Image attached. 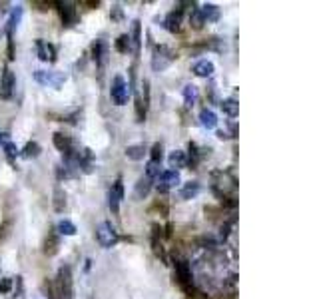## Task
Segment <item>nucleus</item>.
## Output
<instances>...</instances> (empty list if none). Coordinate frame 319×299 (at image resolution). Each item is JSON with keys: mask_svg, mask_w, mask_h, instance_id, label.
<instances>
[{"mask_svg": "<svg viewBox=\"0 0 319 299\" xmlns=\"http://www.w3.org/2000/svg\"><path fill=\"white\" fill-rule=\"evenodd\" d=\"M54 289H56V299H74V280H72L70 265H62L58 269Z\"/></svg>", "mask_w": 319, "mask_h": 299, "instance_id": "nucleus-1", "label": "nucleus"}, {"mask_svg": "<svg viewBox=\"0 0 319 299\" xmlns=\"http://www.w3.org/2000/svg\"><path fill=\"white\" fill-rule=\"evenodd\" d=\"M178 58L176 50H172L169 46H154V52H152V70L154 72H164L169 64Z\"/></svg>", "mask_w": 319, "mask_h": 299, "instance_id": "nucleus-2", "label": "nucleus"}, {"mask_svg": "<svg viewBox=\"0 0 319 299\" xmlns=\"http://www.w3.org/2000/svg\"><path fill=\"white\" fill-rule=\"evenodd\" d=\"M96 242L100 243V247H104V249H110L120 242V233L112 225V222H102L96 227Z\"/></svg>", "mask_w": 319, "mask_h": 299, "instance_id": "nucleus-3", "label": "nucleus"}, {"mask_svg": "<svg viewBox=\"0 0 319 299\" xmlns=\"http://www.w3.org/2000/svg\"><path fill=\"white\" fill-rule=\"evenodd\" d=\"M174 280L178 281V285L189 293L194 289V275H192V265L186 260H178L174 263Z\"/></svg>", "mask_w": 319, "mask_h": 299, "instance_id": "nucleus-4", "label": "nucleus"}, {"mask_svg": "<svg viewBox=\"0 0 319 299\" xmlns=\"http://www.w3.org/2000/svg\"><path fill=\"white\" fill-rule=\"evenodd\" d=\"M211 180H214V191L220 194L222 198L227 196V194H231V191L238 187L236 178H233L229 172H224V169L214 172V174H211Z\"/></svg>", "mask_w": 319, "mask_h": 299, "instance_id": "nucleus-5", "label": "nucleus"}, {"mask_svg": "<svg viewBox=\"0 0 319 299\" xmlns=\"http://www.w3.org/2000/svg\"><path fill=\"white\" fill-rule=\"evenodd\" d=\"M110 98L116 106H124L128 104L130 98V84L124 80V76H114L112 86H110Z\"/></svg>", "mask_w": 319, "mask_h": 299, "instance_id": "nucleus-6", "label": "nucleus"}, {"mask_svg": "<svg viewBox=\"0 0 319 299\" xmlns=\"http://www.w3.org/2000/svg\"><path fill=\"white\" fill-rule=\"evenodd\" d=\"M66 78H68V76L64 74V72H52V70H36V72H34V80H36L38 84L50 86V88H54V90H60V88H62V84L66 82Z\"/></svg>", "mask_w": 319, "mask_h": 299, "instance_id": "nucleus-7", "label": "nucleus"}, {"mask_svg": "<svg viewBox=\"0 0 319 299\" xmlns=\"http://www.w3.org/2000/svg\"><path fill=\"white\" fill-rule=\"evenodd\" d=\"M90 54H92V60L96 62V66L104 68L106 62H108V56H110V46H108V42H106L104 38L94 40L92 46H90Z\"/></svg>", "mask_w": 319, "mask_h": 299, "instance_id": "nucleus-8", "label": "nucleus"}, {"mask_svg": "<svg viewBox=\"0 0 319 299\" xmlns=\"http://www.w3.org/2000/svg\"><path fill=\"white\" fill-rule=\"evenodd\" d=\"M14 86H16V78H14V72L4 68V72L0 76V98L2 100H8L12 92H14Z\"/></svg>", "mask_w": 319, "mask_h": 299, "instance_id": "nucleus-9", "label": "nucleus"}, {"mask_svg": "<svg viewBox=\"0 0 319 299\" xmlns=\"http://www.w3.org/2000/svg\"><path fill=\"white\" fill-rule=\"evenodd\" d=\"M58 10H60V18H62V26H74L78 22V12H76L72 2H56Z\"/></svg>", "mask_w": 319, "mask_h": 299, "instance_id": "nucleus-10", "label": "nucleus"}, {"mask_svg": "<svg viewBox=\"0 0 319 299\" xmlns=\"http://www.w3.org/2000/svg\"><path fill=\"white\" fill-rule=\"evenodd\" d=\"M36 54L42 62H56V46L42 38L36 40Z\"/></svg>", "mask_w": 319, "mask_h": 299, "instance_id": "nucleus-11", "label": "nucleus"}, {"mask_svg": "<svg viewBox=\"0 0 319 299\" xmlns=\"http://www.w3.org/2000/svg\"><path fill=\"white\" fill-rule=\"evenodd\" d=\"M58 251H60V238H58L56 229H50L42 243V253L46 258H54Z\"/></svg>", "mask_w": 319, "mask_h": 299, "instance_id": "nucleus-12", "label": "nucleus"}, {"mask_svg": "<svg viewBox=\"0 0 319 299\" xmlns=\"http://www.w3.org/2000/svg\"><path fill=\"white\" fill-rule=\"evenodd\" d=\"M130 36V50L134 52V56H140V48H142V22L134 20L132 22V34Z\"/></svg>", "mask_w": 319, "mask_h": 299, "instance_id": "nucleus-13", "label": "nucleus"}, {"mask_svg": "<svg viewBox=\"0 0 319 299\" xmlns=\"http://www.w3.org/2000/svg\"><path fill=\"white\" fill-rule=\"evenodd\" d=\"M164 28L172 34H178L182 30V8H176V10L168 12V16L164 18Z\"/></svg>", "mask_w": 319, "mask_h": 299, "instance_id": "nucleus-14", "label": "nucleus"}, {"mask_svg": "<svg viewBox=\"0 0 319 299\" xmlns=\"http://www.w3.org/2000/svg\"><path fill=\"white\" fill-rule=\"evenodd\" d=\"M152 187H154V180L150 178H146V176H142L138 182H136V186H134V200H146L148 196H150Z\"/></svg>", "mask_w": 319, "mask_h": 299, "instance_id": "nucleus-15", "label": "nucleus"}, {"mask_svg": "<svg viewBox=\"0 0 319 299\" xmlns=\"http://www.w3.org/2000/svg\"><path fill=\"white\" fill-rule=\"evenodd\" d=\"M192 72L196 76H200V78H211L214 72H216V66H214V62L211 60H198L194 66H192Z\"/></svg>", "mask_w": 319, "mask_h": 299, "instance_id": "nucleus-16", "label": "nucleus"}, {"mask_svg": "<svg viewBox=\"0 0 319 299\" xmlns=\"http://www.w3.org/2000/svg\"><path fill=\"white\" fill-rule=\"evenodd\" d=\"M66 206H68V196H66L64 187L56 186L54 191H52V207H54L56 213H62L66 209Z\"/></svg>", "mask_w": 319, "mask_h": 299, "instance_id": "nucleus-17", "label": "nucleus"}, {"mask_svg": "<svg viewBox=\"0 0 319 299\" xmlns=\"http://www.w3.org/2000/svg\"><path fill=\"white\" fill-rule=\"evenodd\" d=\"M180 182H182V178H180V172H176V169L162 172V174L158 176V184L166 186L168 189H172V187H176V186H180Z\"/></svg>", "mask_w": 319, "mask_h": 299, "instance_id": "nucleus-18", "label": "nucleus"}, {"mask_svg": "<svg viewBox=\"0 0 319 299\" xmlns=\"http://www.w3.org/2000/svg\"><path fill=\"white\" fill-rule=\"evenodd\" d=\"M200 14H202L204 22H218V20H220V14H222V10H220L218 4L207 2V4H204V6L200 8Z\"/></svg>", "mask_w": 319, "mask_h": 299, "instance_id": "nucleus-19", "label": "nucleus"}, {"mask_svg": "<svg viewBox=\"0 0 319 299\" xmlns=\"http://www.w3.org/2000/svg\"><path fill=\"white\" fill-rule=\"evenodd\" d=\"M52 144H54V148H56L58 152L66 154V152L72 150V138L66 136V134H62V132H56V134L52 136Z\"/></svg>", "mask_w": 319, "mask_h": 299, "instance_id": "nucleus-20", "label": "nucleus"}, {"mask_svg": "<svg viewBox=\"0 0 319 299\" xmlns=\"http://www.w3.org/2000/svg\"><path fill=\"white\" fill-rule=\"evenodd\" d=\"M146 146L144 144H132V146H126L124 150V156L132 160V162H140V160H144V156H146Z\"/></svg>", "mask_w": 319, "mask_h": 299, "instance_id": "nucleus-21", "label": "nucleus"}, {"mask_svg": "<svg viewBox=\"0 0 319 299\" xmlns=\"http://www.w3.org/2000/svg\"><path fill=\"white\" fill-rule=\"evenodd\" d=\"M200 124L206 128V130H214L216 126H218V116L214 110H209V108H204L202 112H200Z\"/></svg>", "mask_w": 319, "mask_h": 299, "instance_id": "nucleus-22", "label": "nucleus"}, {"mask_svg": "<svg viewBox=\"0 0 319 299\" xmlns=\"http://www.w3.org/2000/svg\"><path fill=\"white\" fill-rule=\"evenodd\" d=\"M168 164H169V168H174L176 172H178L180 168H186V152H182V150H174V152H169Z\"/></svg>", "mask_w": 319, "mask_h": 299, "instance_id": "nucleus-23", "label": "nucleus"}, {"mask_svg": "<svg viewBox=\"0 0 319 299\" xmlns=\"http://www.w3.org/2000/svg\"><path fill=\"white\" fill-rule=\"evenodd\" d=\"M182 96H184L186 106L192 108V106L200 100V90H198V86H196V84H186V86H184V90H182Z\"/></svg>", "mask_w": 319, "mask_h": 299, "instance_id": "nucleus-24", "label": "nucleus"}, {"mask_svg": "<svg viewBox=\"0 0 319 299\" xmlns=\"http://www.w3.org/2000/svg\"><path fill=\"white\" fill-rule=\"evenodd\" d=\"M220 108H222V112L225 116H229V118H236L238 114H240V104H238V100L236 98H225L220 102Z\"/></svg>", "mask_w": 319, "mask_h": 299, "instance_id": "nucleus-25", "label": "nucleus"}, {"mask_svg": "<svg viewBox=\"0 0 319 299\" xmlns=\"http://www.w3.org/2000/svg\"><path fill=\"white\" fill-rule=\"evenodd\" d=\"M22 14H24V8H22V6H14V8H12L10 18H8V26H6V34H12V32L18 28L20 20H22Z\"/></svg>", "mask_w": 319, "mask_h": 299, "instance_id": "nucleus-26", "label": "nucleus"}, {"mask_svg": "<svg viewBox=\"0 0 319 299\" xmlns=\"http://www.w3.org/2000/svg\"><path fill=\"white\" fill-rule=\"evenodd\" d=\"M200 191H202L200 182H188V184H184V187L180 189V198L182 200H194Z\"/></svg>", "mask_w": 319, "mask_h": 299, "instance_id": "nucleus-27", "label": "nucleus"}, {"mask_svg": "<svg viewBox=\"0 0 319 299\" xmlns=\"http://www.w3.org/2000/svg\"><path fill=\"white\" fill-rule=\"evenodd\" d=\"M76 231H78V227H76L70 220H62V222H58V225H56V233H60V236H66V238H72V236H76Z\"/></svg>", "mask_w": 319, "mask_h": 299, "instance_id": "nucleus-28", "label": "nucleus"}, {"mask_svg": "<svg viewBox=\"0 0 319 299\" xmlns=\"http://www.w3.org/2000/svg\"><path fill=\"white\" fill-rule=\"evenodd\" d=\"M114 48L120 54H128L130 52V36L128 34H120L116 38V42H114Z\"/></svg>", "mask_w": 319, "mask_h": 299, "instance_id": "nucleus-29", "label": "nucleus"}, {"mask_svg": "<svg viewBox=\"0 0 319 299\" xmlns=\"http://www.w3.org/2000/svg\"><path fill=\"white\" fill-rule=\"evenodd\" d=\"M204 18H202V14H200V8H196V6H192V14H189V26L194 28V30H202L204 28Z\"/></svg>", "mask_w": 319, "mask_h": 299, "instance_id": "nucleus-30", "label": "nucleus"}, {"mask_svg": "<svg viewBox=\"0 0 319 299\" xmlns=\"http://www.w3.org/2000/svg\"><path fill=\"white\" fill-rule=\"evenodd\" d=\"M40 152H42L40 144L32 140V142H26V146L22 148V156H24V158H38V156H40Z\"/></svg>", "mask_w": 319, "mask_h": 299, "instance_id": "nucleus-31", "label": "nucleus"}, {"mask_svg": "<svg viewBox=\"0 0 319 299\" xmlns=\"http://www.w3.org/2000/svg\"><path fill=\"white\" fill-rule=\"evenodd\" d=\"M2 148H4V156H6V160L12 164L14 162V158L18 156V148H16V144H12V142H2Z\"/></svg>", "mask_w": 319, "mask_h": 299, "instance_id": "nucleus-32", "label": "nucleus"}, {"mask_svg": "<svg viewBox=\"0 0 319 299\" xmlns=\"http://www.w3.org/2000/svg\"><path fill=\"white\" fill-rule=\"evenodd\" d=\"M152 249H154V253H156V258H160L164 263H168V255H166V249H164V245L162 242L158 240V238H152Z\"/></svg>", "mask_w": 319, "mask_h": 299, "instance_id": "nucleus-33", "label": "nucleus"}, {"mask_svg": "<svg viewBox=\"0 0 319 299\" xmlns=\"http://www.w3.org/2000/svg\"><path fill=\"white\" fill-rule=\"evenodd\" d=\"M168 204H166V200H156L154 204L150 206V213H158V216H168Z\"/></svg>", "mask_w": 319, "mask_h": 299, "instance_id": "nucleus-34", "label": "nucleus"}, {"mask_svg": "<svg viewBox=\"0 0 319 299\" xmlns=\"http://www.w3.org/2000/svg\"><path fill=\"white\" fill-rule=\"evenodd\" d=\"M162 158H164V146H162L160 142H156L150 150V162H154V164H160V162H162Z\"/></svg>", "mask_w": 319, "mask_h": 299, "instance_id": "nucleus-35", "label": "nucleus"}, {"mask_svg": "<svg viewBox=\"0 0 319 299\" xmlns=\"http://www.w3.org/2000/svg\"><path fill=\"white\" fill-rule=\"evenodd\" d=\"M120 202H122V200H120L114 191H108V206H110L114 216H118V213H120Z\"/></svg>", "mask_w": 319, "mask_h": 299, "instance_id": "nucleus-36", "label": "nucleus"}, {"mask_svg": "<svg viewBox=\"0 0 319 299\" xmlns=\"http://www.w3.org/2000/svg\"><path fill=\"white\" fill-rule=\"evenodd\" d=\"M140 100H142V104H144L146 108L150 106V80H144V82H142V98H140Z\"/></svg>", "mask_w": 319, "mask_h": 299, "instance_id": "nucleus-37", "label": "nucleus"}, {"mask_svg": "<svg viewBox=\"0 0 319 299\" xmlns=\"http://www.w3.org/2000/svg\"><path fill=\"white\" fill-rule=\"evenodd\" d=\"M56 176H58V180H68V178H74L76 172L72 168H68V166H58Z\"/></svg>", "mask_w": 319, "mask_h": 299, "instance_id": "nucleus-38", "label": "nucleus"}, {"mask_svg": "<svg viewBox=\"0 0 319 299\" xmlns=\"http://www.w3.org/2000/svg\"><path fill=\"white\" fill-rule=\"evenodd\" d=\"M146 106L142 104V100H140V96L136 98V118H138V122H144L146 120Z\"/></svg>", "mask_w": 319, "mask_h": 299, "instance_id": "nucleus-39", "label": "nucleus"}, {"mask_svg": "<svg viewBox=\"0 0 319 299\" xmlns=\"http://www.w3.org/2000/svg\"><path fill=\"white\" fill-rule=\"evenodd\" d=\"M14 287V277H2L0 280V293H10Z\"/></svg>", "mask_w": 319, "mask_h": 299, "instance_id": "nucleus-40", "label": "nucleus"}, {"mask_svg": "<svg viewBox=\"0 0 319 299\" xmlns=\"http://www.w3.org/2000/svg\"><path fill=\"white\" fill-rule=\"evenodd\" d=\"M162 172H160V164H154V162H148V166H146V178H150V180H154V178H158Z\"/></svg>", "mask_w": 319, "mask_h": 299, "instance_id": "nucleus-41", "label": "nucleus"}, {"mask_svg": "<svg viewBox=\"0 0 319 299\" xmlns=\"http://www.w3.org/2000/svg\"><path fill=\"white\" fill-rule=\"evenodd\" d=\"M10 229H12V222H10V220H6L4 224L0 225V242H4V240L8 238V233H10Z\"/></svg>", "mask_w": 319, "mask_h": 299, "instance_id": "nucleus-42", "label": "nucleus"}, {"mask_svg": "<svg viewBox=\"0 0 319 299\" xmlns=\"http://www.w3.org/2000/svg\"><path fill=\"white\" fill-rule=\"evenodd\" d=\"M6 56H8V60H14V58H16V54H14V38H12V34H8V48H6Z\"/></svg>", "mask_w": 319, "mask_h": 299, "instance_id": "nucleus-43", "label": "nucleus"}, {"mask_svg": "<svg viewBox=\"0 0 319 299\" xmlns=\"http://www.w3.org/2000/svg\"><path fill=\"white\" fill-rule=\"evenodd\" d=\"M186 299H211L207 293H204V291H198V289H192L188 295H186Z\"/></svg>", "mask_w": 319, "mask_h": 299, "instance_id": "nucleus-44", "label": "nucleus"}, {"mask_svg": "<svg viewBox=\"0 0 319 299\" xmlns=\"http://www.w3.org/2000/svg\"><path fill=\"white\" fill-rule=\"evenodd\" d=\"M110 16H112V20H122V6L120 4H114L112 6V10H110Z\"/></svg>", "mask_w": 319, "mask_h": 299, "instance_id": "nucleus-45", "label": "nucleus"}, {"mask_svg": "<svg viewBox=\"0 0 319 299\" xmlns=\"http://www.w3.org/2000/svg\"><path fill=\"white\" fill-rule=\"evenodd\" d=\"M32 6H36L38 10H50V6H56V2H40V0H34Z\"/></svg>", "mask_w": 319, "mask_h": 299, "instance_id": "nucleus-46", "label": "nucleus"}, {"mask_svg": "<svg viewBox=\"0 0 319 299\" xmlns=\"http://www.w3.org/2000/svg\"><path fill=\"white\" fill-rule=\"evenodd\" d=\"M82 6H88V8H98V6H100V2H98V0H86V2H82Z\"/></svg>", "mask_w": 319, "mask_h": 299, "instance_id": "nucleus-47", "label": "nucleus"}, {"mask_svg": "<svg viewBox=\"0 0 319 299\" xmlns=\"http://www.w3.org/2000/svg\"><path fill=\"white\" fill-rule=\"evenodd\" d=\"M8 6H10L8 2H0V18H2V16L8 12Z\"/></svg>", "mask_w": 319, "mask_h": 299, "instance_id": "nucleus-48", "label": "nucleus"}, {"mask_svg": "<svg viewBox=\"0 0 319 299\" xmlns=\"http://www.w3.org/2000/svg\"><path fill=\"white\" fill-rule=\"evenodd\" d=\"M216 136H218V138H220V140H227V138H229V136H227V134H225V132H218V134H216Z\"/></svg>", "mask_w": 319, "mask_h": 299, "instance_id": "nucleus-49", "label": "nucleus"}, {"mask_svg": "<svg viewBox=\"0 0 319 299\" xmlns=\"http://www.w3.org/2000/svg\"><path fill=\"white\" fill-rule=\"evenodd\" d=\"M0 144H2V134H0Z\"/></svg>", "mask_w": 319, "mask_h": 299, "instance_id": "nucleus-50", "label": "nucleus"}]
</instances>
